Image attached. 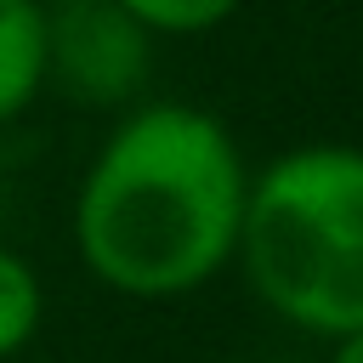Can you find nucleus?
<instances>
[{"label": "nucleus", "instance_id": "1", "mask_svg": "<svg viewBox=\"0 0 363 363\" xmlns=\"http://www.w3.org/2000/svg\"><path fill=\"white\" fill-rule=\"evenodd\" d=\"M244 153L193 102L125 113L74 193V250L85 272L130 301H176L227 272L244 221Z\"/></svg>", "mask_w": 363, "mask_h": 363}, {"label": "nucleus", "instance_id": "3", "mask_svg": "<svg viewBox=\"0 0 363 363\" xmlns=\"http://www.w3.org/2000/svg\"><path fill=\"white\" fill-rule=\"evenodd\" d=\"M45 28H51V74H62L74 96L113 102L147 68V34L113 0L45 6Z\"/></svg>", "mask_w": 363, "mask_h": 363}, {"label": "nucleus", "instance_id": "7", "mask_svg": "<svg viewBox=\"0 0 363 363\" xmlns=\"http://www.w3.org/2000/svg\"><path fill=\"white\" fill-rule=\"evenodd\" d=\"M323 363H363V329H352V335H335Z\"/></svg>", "mask_w": 363, "mask_h": 363}, {"label": "nucleus", "instance_id": "5", "mask_svg": "<svg viewBox=\"0 0 363 363\" xmlns=\"http://www.w3.org/2000/svg\"><path fill=\"white\" fill-rule=\"evenodd\" d=\"M40 318H45V284H40L34 261L0 244V357L23 352L40 329Z\"/></svg>", "mask_w": 363, "mask_h": 363}, {"label": "nucleus", "instance_id": "2", "mask_svg": "<svg viewBox=\"0 0 363 363\" xmlns=\"http://www.w3.org/2000/svg\"><path fill=\"white\" fill-rule=\"evenodd\" d=\"M233 261L289 329L318 340L363 329V147L306 142L261 164Z\"/></svg>", "mask_w": 363, "mask_h": 363}, {"label": "nucleus", "instance_id": "6", "mask_svg": "<svg viewBox=\"0 0 363 363\" xmlns=\"http://www.w3.org/2000/svg\"><path fill=\"white\" fill-rule=\"evenodd\" d=\"M142 34H210L244 0H113Z\"/></svg>", "mask_w": 363, "mask_h": 363}, {"label": "nucleus", "instance_id": "4", "mask_svg": "<svg viewBox=\"0 0 363 363\" xmlns=\"http://www.w3.org/2000/svg\"><path fill=\"white\" fill-rule=\"evenodd\" d=\"M51 79L45 0H0V125H11Z\"/></svg>", "mask_w": 363, "mask_h": 363}]
</instances>
